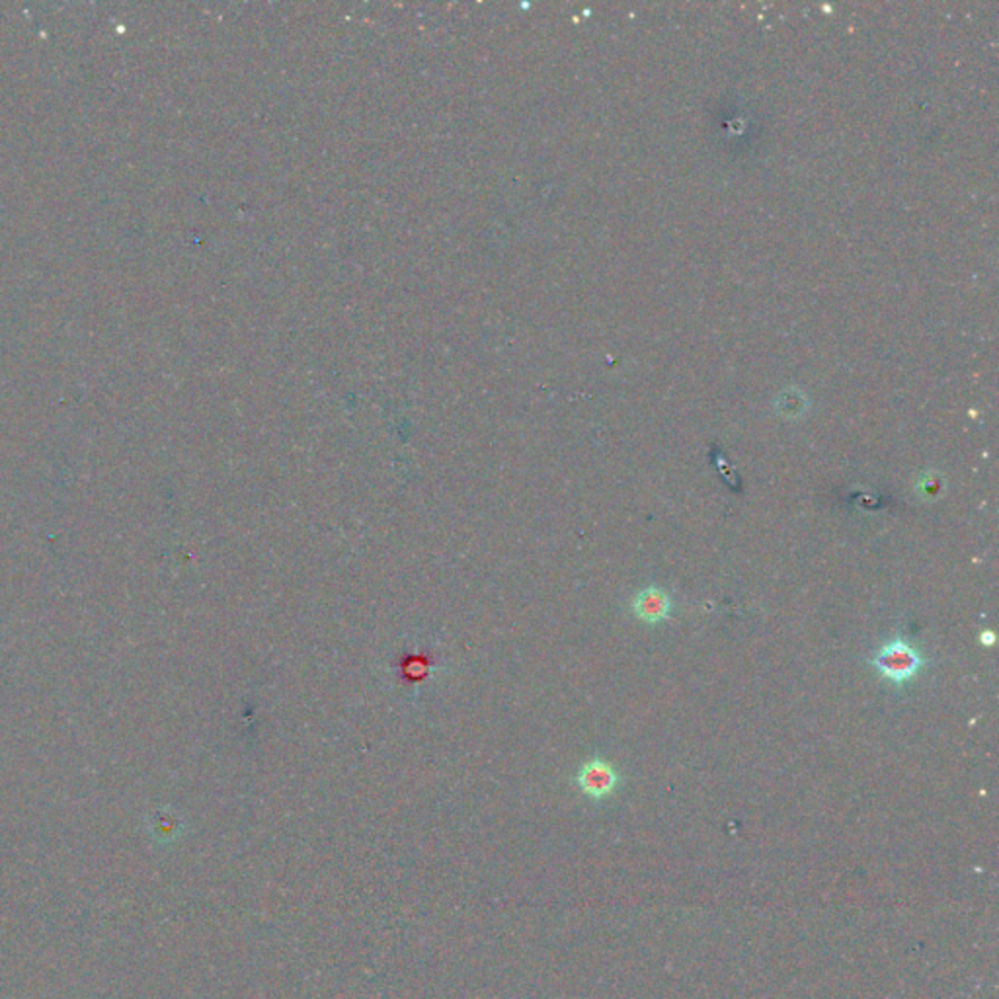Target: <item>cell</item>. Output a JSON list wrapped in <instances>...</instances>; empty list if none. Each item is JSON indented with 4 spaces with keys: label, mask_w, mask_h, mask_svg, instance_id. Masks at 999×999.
I'll list each match as a JSON object with an SVG mask.
<instances>
[{
    "label": "cell",
    "mask_w": 999,
    "mask_h": 999,
    "mask_svg": "<svg viewBox=\"0 0 999 999\" xmlns=\"http://www.w3.org/2000/svg\"><path fill=\"white\" fill-rule=\"evenodd\" d=\"M873 666L879 670L884 680L903 685L923 670L925 660L910 642L896 639L881 648L879 654L873 658Z\"/></svg>",
    "instance_id": "obj_1"
},
{
    "label": "cell",
    "mask_w": 999,
    "mask_h": 999,
    "mask_svg": "<svg viewBox=\"0 0 999 999\" xmlns=\"http://www.w3.org/2000/svg\"><path fill=\"white\" fill-rule=\"evenodd\" d=\"M576 782L580 791L588 794L590 799L600 801V799H605V796H610L617 789L619 775L611 763L596 758V760H590L588 763H584L582 769H580Z\"/></svg>",
    "instance_id": "obj_2"
},
{
    "label": "cell",
    "mask_w": 999,
    "mask_h": 999,
    "mask_svg": "<svg viewBox=\"0 0 999 999\" xmlns=\"http://www.w3.org/2000/svg\"><path fill=\"white\" fill-rule=\"evenodd\" d=\"M632 611L641 621H646V623H660V621L668 619L671 611V601L666 596V591L651 586L634 598Z\"/></svg>",
    "instance_id": "obj_3"
},
{
    "label": "cell",
    "mask_w": 999,
    "mask_h": 999,
    "mask_svg": "<svg viewBox=\"0 0 999 999\" xmlns=\"http://www.w3.org/2000/svg\"><path fill=\"white\" fill-rule=\"evenodd\" d=\"M943 490V484H939L937 479H931V477H925L923 482L920 484V494L925 496V498H937V494Z\"/></svg>",
    "instance_id": "obj_4"
},
{
    "label": "cell",
    "mask_w": 999,
    "mask_h": 999,
    "mask_svg": "<svg viewBox=\"0 0 999 999\" xmlns=\"http://www.w3.org/2000/svg\"><path fill=\"white\" fill-rule=\"evenodd\" d=\"M982 642H984L985 646H992V644H994V634H992L990 631H985V632L982 634Z\"/></svg>",
    "instance_id": "obj_5"
}]
</instances>
